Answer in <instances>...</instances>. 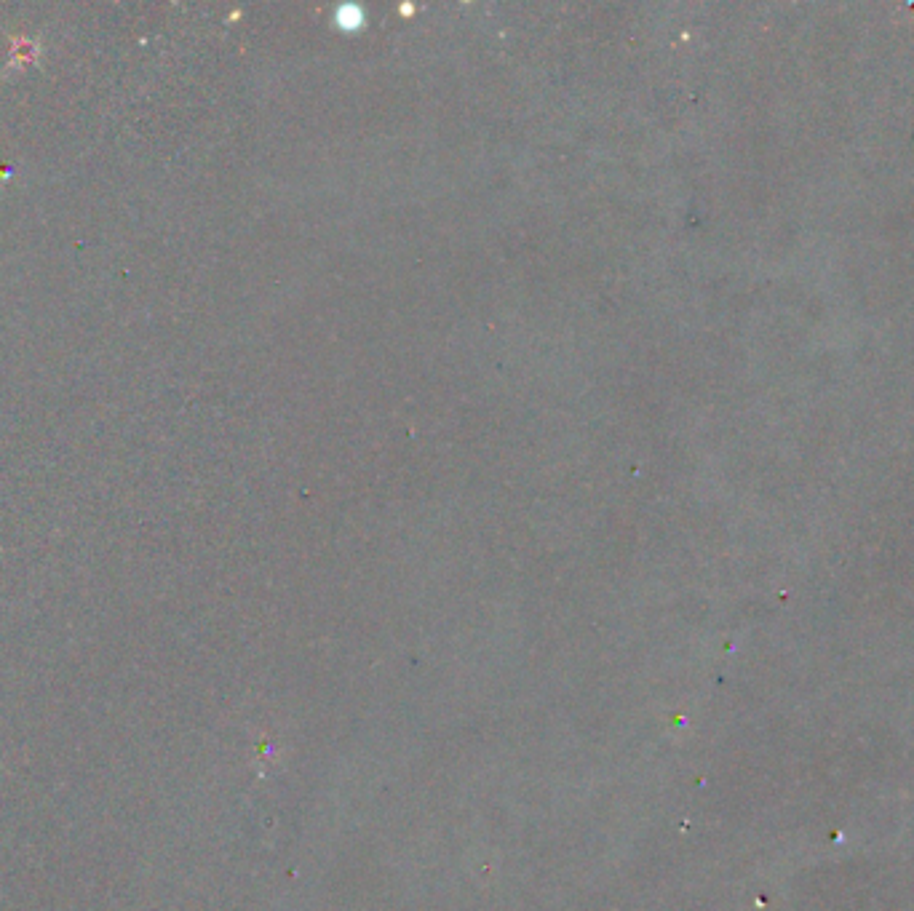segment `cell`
Listing matches in <instances>:
<instances>
[{
    "label": "cell",
    "mask_w": 914,
    "mask_h": 911,
    "mask_svg": "<svg viewBox=\"0 0 914 911\" xmlns=\"http://www.w3.org/2000/svg\"><path fill=\"white\" fill-rule=\"evenodd\" d=\"M38 43L35 41H30V38H25V35H19V38H14V43H11V57H9V67H6V73H11V70H25V67H30L35 62V59H38Z\"/></svg>",
    "instance_id": "1"
}]
</instances>
